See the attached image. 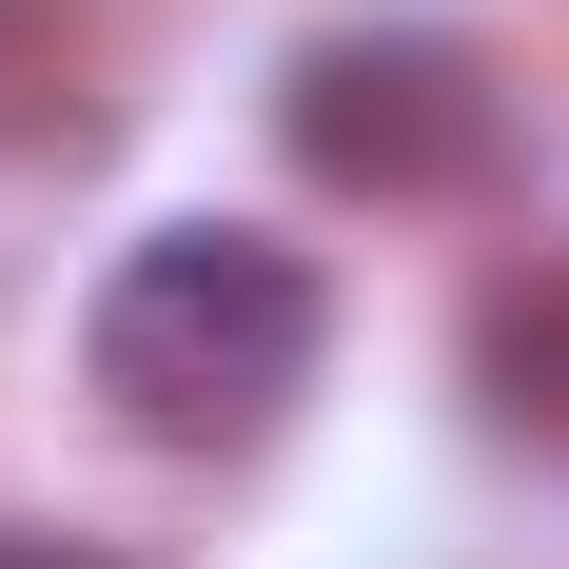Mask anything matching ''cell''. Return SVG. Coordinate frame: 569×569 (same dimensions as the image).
I'll list each match as a JSON object with an SVG mask.
<instances>
[{
	"instance_id": "cell-1",
	"label": "cell",
	"mask_w": 569,
	"mask_h": 569,
	"mask_svg": "<svg viewBox=\"0 0 569 569\" xmlns=\"http://www.w3.org/2000/svg\"><path fill=\"white\" fill-rule=\"evenodd\" d=\"M315 353H335V295L295 236H236V217H177L138 236L79 315V373L138 452H256L295 393H315Z\"/></svg>"
},
{
	"instance_id": "cell-2",
	"label": "cell",
	"mask_w": 569,
	"mask_h": 569,
	"mask_svg": "<svg viewBox=\"0 0 569 569\" xmlns=\"http://www.w3.org/2000/svg\"><path fill=\"white\" fill-rule=\"evenodd\" d=\"M276 138L335 197H471L491 177V79L452 40H412V20H353V40H315L276 79Z\"/></svg>"
},
{
	"instance_id": "cell-3",
	"label": "cell",
	"mask_w": 569,
	"mask_h": 569,
	"mask_svg": "<svg viewBox=\"0 0 569 569\" xmlns=\"http://www.w3.org/2000/svg\"><path fill=\"white\" fill-rule=\"evenodd\" d=\"M471 412H491L511 452L569 471V236H530L511 276L471 295Z\"/></svg>"
},
{
	"instance_id": "cell-4",
	"label": "cell",
	"mask_w": 569,
	"mask_h": 569,
	"mask_svg": "<svg viewBox=\"0 0 569 569\" xmlns=\"http://www.w3.org/2000/svg\"><path fill=\"white\" fill-rule=\"evenodd\" d=\"M0 569H118V550H0Z\"/></svg>"
}]
</instances>
